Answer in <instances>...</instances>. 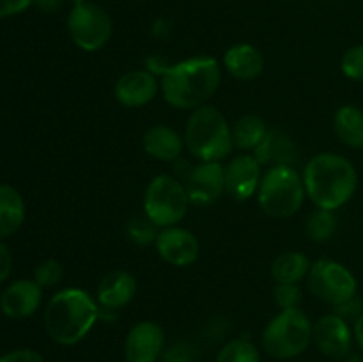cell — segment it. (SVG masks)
Returning <instances> with one entry per match:
<instances>
[{
    "label": "cell",
    "instance_id": "6da1fadb",
    "mask_svg": "<svg viewBox=\"0 0 363 362\" xmlns=\"http://www.w3.org/2000/svg\"><path fill=\"white\" fill-rule=\"evenodd\" d=\"M163 98L176 109H199L220 85V66L213 57L199 55L163 67Z\"/></svg>",
    "mask_w": 363,
    "mask_h": 362
},
{
    "label": "cell",
    "instance_id": "7a4b0ae2",
    "mask_svg": "<svg viewBox=\"0 0 363 362\" xmlns=\"http://www.w3.org/2000/svg\"><path fill=\"white\" fill-rule=\"evenodd\" d=\"M303 183L315 208L335 212L357 192L358 172L346 156L319 153L305 165Z\"/></svg>",
    "mask_w": 363,
    "mask_h": 362
},
{
    "label": "cell",
    "instance_id": "3957f363",
    "mask_svg": "<svg viewBox=\"0 0 363 362\" xmlns=\"http://www.w3.org/2000/svg\"><path fill=\"white\" fill-rule=\"evenodd\" d=\"M99 318L94 298L78 287H66L50 298L45 309V329L62 346L80 343Z\"/></svg>",
    "mask_w": 363,
    "mask_h": 362
},
{
    "label": "cell",
    "instance_id": "277c9868",
    "mask_svg": "<svg viewBox=\"0 0 363 362\" xmlns=\"http://www.w3.org/2000/svg\"><path fill=\"white\" fill-rule=\"evenodd\" d=\"M184 144L201 162H220L234 148L233 128L216 106L202 105L188 117Z\"/></svg>",
    "mask_w": 363,
    "mask_h": 362
},
{
    "label": "cell",
    "instance_id": "5b68a950",
    "mask_svg": "<svg viewBox=\"0 0 363 362\" xmlns=\"http://www.w3.org/2000/svg\"><path fill=\"white\" fill-rule=\"evenodd\" d=\"M305 195L303 176L291 165L269 167L257 190L259 206L273 219L293 216L303 206Z\"/></svg>",
    "mask_w": 363,
    "mask_h": 362
},
{
    "label": "cell",
    "instance_id": "8992f818",
    "mask_svg": "<svg viewBox=\"0 0 363 362\" xmlns=\"http://www.w3.org/2000/svg\"><path fill=\"white\" fill-rule=\"evenodd\" d=\"M311 341L312 323L300 307L280 311L262 332L266 353L280 361L301 355Z\"/></svg>",
    "mask_w": 363,
    "mask_h": 362
},
{
    "label": "cell",
    "instance_id": "52a82bcc",
    "mask_svg": "<svg viewBox=\"0 0 363 362\" xmlns=\"http://www.w3.org/2000/svg\"><path fill=\"white\" fill-rule=\"evenodd\" d=\"M190 206L186 187L177 177L162 174L156 176L145 188V216L156 227H170L184 219Z\"/></svg>",
    "mask_w": 363,
    "mask_h": 362
},
{
    "label": "cell",
    "instance_id": "ba28073f",
    "mask_svg": "<svg viewBox=\"0 0 363 362\" xmlns=\"http://www.w3.org/2000/svg\"><path fill=\"white\" fill-rule=\"evenodd\" d=\"M308 290L318 300L339 307L357 297L358 284L353 273L342 263L319 259L308 272Z\"/></svg>",
    "mask_w": 363,
    "mask_h": 362
},
{
    "label": "cell",
    "instance_id": "9c48e42d",
    "mask_svg": "<svg viewBox=\"0 0 363 362\" xmlns=\"http://www.w3.org/2000/svg\"><path fill=\"white\" fill-rule=\"evenodd\" d=\"M67 32L78 48L85 52H96L101 50L112 38V18L96 4L85 2L73 6L67 16Z\"/></svg>",
    "mask_w": 363,
    "mask_h": 362
},
{
    "label": "cell",
    "instance_id": "30bf717a",
    "mask_svg": "<svg viewBox=\"0 0 363 362\" xmlns=\"http://www.w3.org/2000/svg\"><path fill=\"white\" fill-rule=\"evenodd\" d=\"M191 204L208 206L225 190V167L220 162H201L184 181Z\"/></svg>",
    "mask_w": 363,
    "mask_h": 362
},
{
    "label": "cell",
    "instance_id": "8fae6325",
    "mask_svg": "<svg viewBox=\"0 0 363 362\" xmlns=\"http://www.w3.org/2000/svg\"><path fill=\"white\" fill-rule=\"evenodd\" d=\"M155 243L163 261L174 266L194 265L201 252L197 236L179 226L163 227L156 236Z\"/></svg>",
    "mask_w": 363,
    "mask_h": 362
},
{
    "label": "cell",
    "instance_id": "7c38bea8",
    "mask_svg": "<svg viewBox=\"0 0 363 362\" xmlns=\"http://www.w3.org/2000/svg\"><path fill=\"white\" fill-rule=\"evenodd\" d=\"M165 351V332L155 322H140L128 332L124 355L128 362H156Z\"/></svg>",
    "mask_w": 363,
    "mask_h": 362
},
{
    "label": "cell",
    "instance_id": "4fadbf2b",
    "mask_svg": "<svg viewBox=\"0 0 363 362\" xmlns=\"http://www.w3.org/2000/svg\"><path fill=\"white\" fill-rule=\"evenodd\" d=\"M312 339L321 353L332 358H342L351 351L353 334L350 323L339 314H326L312 327Z\"/></svg>",
    "mask_w": 363,
    "mask_h": 362
},
{
    "label": "cell",
    "instance_id": "5bb4252c",
    "mask_svg": "<svg viewBox=\"0 0 363 362\" xmlns=\"http://www.w3.org/2000/svg\"><path fill=\"white\" fill-rule=\"evenodd\" d=\"M261 177L255 155H240L225 165V192L236 201H247L259 190Z\"/></svg>",
    "mask_w": 363,
    "mask_h": 362
},
{
    "label": "cell",
    "instance_id": "9a60e30c",
    "mask_svg": "<svg viewBox=\"0 0 363 362\" xmlns=\"http://www.w3.org/2000/svg\"><path fill=\"white\" fill-rule=\"evenodd\" d=\"M43 287L34 279L11 283L0 295V311L13 319H23L34 314L41 305Z\"/></svg>",
    "mask_w": 363,
    "mask_h": 362
},
{
    "label": "cell",
    "instance_id": "2e32d148",
    "mask_svg": "<svg viewBox=\"0 0 363 362\" xmlns=\"http://www.w3.org/2000/svg\"><path fill=\"white\" fill-rule=\"evenodd\" d=\"M156 92H158L156 77L151 71L145 70L128 71L117 80L116 89H113L117 102L128 109L147 105L155 99Z\"/></svg>",
    "mask_w": 363,
    "mask_h": 362
},
{
    "label": "cell",
    "instance_id": "e0dca14e",
    "mask_svg": "<svg viewBox=\"0 0 363 362\" xmlns=\"http://www.w3.org/2000/svg\"><path fill=\"white\" fill-rule=\"evenodd\" d=\"M135 295H137V280L124 270L108 272L96 287L98 304L108 311H117L128 305L133 300Z\"/></svg>",
    "mask_w": 363,
    "mask_h": 362
},
{
    "label": "cell",
    "instance_id": "ac0fdd59",
    "mask_svg": "<svg viewBox=\"0 0 363 362\" xmlns=\"http://www.w3.org/2000/svg\"><path fill=\"white\" fill-rule=\"evenodd\" d=\"M142 146L149 156L160 160V162H176L177 158H181L184 142L174 128L156 124L145 131Z\"/></svg>",
    "mask_w": 363,
    "mask_h": 362
},
{
    "label": "cell",
    "instance_id": "d6986e66",
    "mask_svg": "<svg viewBox=\"0 0 363 362\" xmlns=\"http://www.w3.org/2000/svg\"><path fill=\"white\" fill-rule=\"evenodd\" d=\"M225 70L238 80H254L264 70V57L255 46L241 43L227 50L223 57Z\"/></svg>",
    "mask_w": 363,
    "mask_h": 362
},
{
    "label": "cell",
    "instance_id": "ffe728a7",
    "mask_svg": "<svg viewBox=\"0 0 363 362\" xmlns=\"http://www.w3.org/2000/svg\"><path fill=\"white\" fill-rule=\"evenodd\" d=\"M255 158L261 165H291L296 160V144L280 130H268L264 141L255 149Z\"/></svg>",
    "mask_w": 363,
    "mask_h": 362
},
{
    "label": "cell",
    "instance_id": "44dd1931",
    "mask_svg": "<svg viewBox=\"0 0 363 362\" xmlns=\"http://www.w3.org/2000/svg\"><path fill=\"white\" fill-rule=\"evenodd\" d=\"M25 222V202L11 185H0V240L16 233Z\"/></svg>",
    "mask_w": 363,
    "mask_h": 362
},
{
    "label": "cell",
    "instance_id": "7402d4cb",
    "mask_svg": "<svg viewBox=\"0 0 363 362\" xmlns=\"http://www.w3.org/2000/svg\"><path fill=\"white\" fill-rule=\"evenodd\" d=\"M333 131L340 142L354 149L363 148V110L344 105L333 116Z\"/></svg>",
    "mask_w": 363,
    "mask_h": 362
},
{
    "label": "cell",
    "instance_id": "603a6c76",
    "mask_svg": "<svg viewBox=\"0 0 363 362\" xmlns=\"http://www.w3.org/2000/svg\"><path fill=\"white\" fill-rule=\"evenodd\" d=\"M311 261L301 252H284L273 261L272 275L277 284H298L311 272Z\"/></svg>",
    "mask_w": 363,
    "mask_h": 362
},
{
    "label": "cell",
    "instance_id": "cb8c5ba5",
    "mask_svg": "<svg viewBox=\"0 0 363 362\" xmlns=\"http://www.w3.org/2000/svg\"><path fill=\"white\" fill-rule=\"evenodd\" d=\"M268 128H266L264 121L259 116H243L238 119V123L233 128V141L234 146L243 151L248 149H257V146L264 141Z\"/></svg>",
    "mask_w": 363,
    "mask_h": 362
},
{
    "label": "cell",
    "instance_id": "d4e9b609",
    "mask_svg": "<svg viewBox=\"0 0 363 362\" xmlns=\"http://www.w3.org/2000/svg\"><path fill=\"white\" fill-rule=\"evenodd\" d=\"M337 231V216L332 209L318 208L307 220V234L311 240L318 243H325L335 234Z\"/></svg>",
    "mask_w": 363,
    "mask_h": 362
},
{
    "label": "cell",
    "instance_id": "484cf974",
    "mask_svg": "<svg viewBox=\"0 0 363 362\" xmlns=\"http://www.w3.org/2000/svg\"><path fill=\"white\" fill-rule=\"evenodd\" d=\"M216 362H261V357L250 341L234 339L218 351Z\"/></svg>",
    "mask_w": 363,
    "mask_h": 362
},
{
    "label": "cell",
    "instance_id": "4316f807",
    "mask_svg": "<svg viewBox=\"0 0 363 362\" xmlns=\"http://www.w3.org/2000/svg\"><path fill=\"white\" fill-rule=\"evenodd\" d=\"M340 70L350 80L363 84V45L351 46L340 59Z\"/></svg>",
    "mask_w": 363,
    "mask_h": 362
},
{
    "label": "cell",
    "instance_id": "83f0119b",
    "mask_svg": "<svg viewBox=\"0 0 363 362\" xmlns=\"http://www.w3.org/2000/svg\"><path fill=\"white\" fill-rule=\"evenodd\" d=\"M64 275V268L57 259H46L35 266L34 280L41 287H52L60 283Z\"/></svg>",
    "mask_w": 363,
    "mask_h": 362
},
{
    "label": "cell",
    "instance_id": "f1b7e54d",
    "mask_svg": "<svg viewBox=\"0 0 363 362\" xmlns=\"http://www.w3.org/2000/svg\"><path fill=\"white\" fill-rule=\"evenodd\" d=\"M128 236H130V240L133 241V243L149 245L152 243V241H156L158 233H156L155 224H152L147 216H144V219L131 220L130 226H128Z\"/></svg>",
    "mask_w": 363,
    "mask_h": 362
},
{
    "label": "cell",
    "instance_id": "f546056e",
    "mask_svg": "<svg viewBox=\"0 0 363 362\" xmlns=\"http://www.w3.org/2000/svg\"><path fill=\"white\" fill-rule=\"evenodd\" d=\"M275 304L282 311L286 309H298L301 304V290L298 284H277Z\"/></svg>",
    "mask_w": 363,
    "mask_h": 362
},
{
    "label": "cell",
    "instance_id": "4dcf8cb0",
    "mask_svg": "<svg viewBox=\"0 0 363 362\" xmlns=\"http://www.w3.org/2000/svg\"><path fill=\"white\" fill-rule=\"evenodd\" d=\"M195 357V348L188 343H174L163 351V362H191Z\"/></svg>",
    "mask_w": 363,
    "mask_h": 362
},
{
    "label": "cell",
    "instance_id": "1f68e13d",
    "mask_svg": "<svg viewBox=\"0 0 363 362\" xmlns=\"http://www.w3.org/2000/svg\"><path fill=\"white\" fill-rule=\"evenodd\" d=\"M0 362H45V358L39 351L30 350V348H20V350H13L2 355Z\"/></svg>",
    "mask_w": 363,
    "mask_h": 362
},
{
    "label": "cell",
    "instance_id": "d6a6232c",
    "mask_svg": "<svg viewBox=\"0 0 363 362\" xmlns=\"http://www.w3.org/2000/svg\"><path fill=\"white\" fill-rule=\"evenodd\" d=\"M34 0H0V18H11L23 13Z\"/></svg>",
    "mask_w": 363,
    "mask_h": 362
},
{
    "label": "cell",
    "instance_id": "836d02e7",
    "mask_svg": "<svg viewBox=\"0 0 363 362\" xmlns=\"http://www.w3.org/2000/svg\"><path fill=\"white\" fill-rule=\"evenodd\" d=\"M335 314H339L340 318H344L346 322H347V319H351V318L357 322V319L363 314V302L358 300L357 297L351 298V300L346 302V304L335 307Z\"/></svg>",
    "mask_w": 363,
    "mask_h": 362
},
{
    "label": "cell",
    "instance_id": "e575fe53",
    "mask_svg": "<svg viewBox=\"0 0 363 362\" xmlns=\"http://www.w3.org/2000/svg\"><path fill=\"white\" fill-rule=\"evenodd\" d=\"M11 268H13V256H11L7 245L0 240V284L9 277Z\"/></svg>",
    "mask_w": 363,
    "mask_h": 362
},
{
    "label": "cell",
    "instance_id": "d590c367",
    "mask_svg": "<svg viewBox=\"0 0 363 362\" xmlns=\"http://www.w3.org/2000/svg\"><path fill=\"white\" fill-rule=\"evenodd\" d=\"M34 4L43 13H57L62 6V0H34Z\"/></svg>",
    "mask_w": 363,
    "mask_h": 362
},
{
    "label": "cell",
    "instance_id": "8d00e7d4",
    "mask_svg": "<svg viewBox=\"0 0 363 362\" xmlns=\"http://www.w3.org/2000/svg\"><path fill=\"white\" fill-rule=\"evenodd\" d=\"M354 337H357V343L360 344V348H362V351H363V314L360 316V318L357 319V322H354Z\"/></svg>",
    "mask_w": 363,
    "mask_h": 362
},
{
    "label": "cell",
    "instance_id": "74e56055",
    "mask_svg": "<svg viewBox=\"0 0 363 362\" xmlns=\"http://www.w3.org/2000/svg\"><path fill=\"white\" fill-rule=\"evenodd\" d=\"M71 2H73L74 6H80V4H85V0H71Z\"/></svg>",
    "mask_w": 363,
    "mask_h": 362
},
{
    "label": "cell",
    "instance_id": "f35d334b",
    "mask_svg": "<svg viewBox=\"0 0 363 362\" xmlns=\"http://www.w3.org/2000/svg\"><path fill=\"white\" fill-rule=\"evenodd\" d=\"M346 362H354V358H350V361H346Z\"/></svg>",
    "mask_w": 363,
    "mask_h": 362
}]
</instances>
